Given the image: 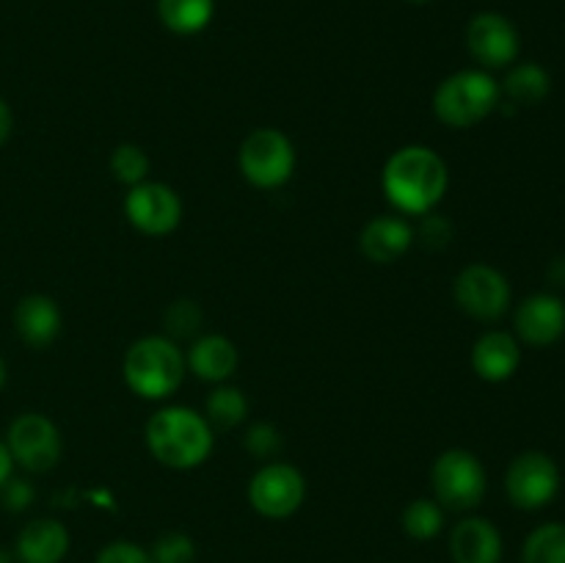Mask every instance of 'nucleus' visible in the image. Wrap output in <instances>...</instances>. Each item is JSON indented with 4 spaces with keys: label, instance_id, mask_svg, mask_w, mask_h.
I'll return each instance as SVG.
<instances>
[{
    "label": "nucleus",
    "instance_id": "nucleus-28",
    "mask_svg": "<svg viewBox=\"0 0 565 563\" xmlns=\"http://www.w3.org/2000/svg\"><path fill=\"white\" fill-rule=\"evenodd\" d=\"M285 439H281L279 428L270 423H254L246 431V450L257 458H274L281 450Z\"/></svg>",
    "mask_w": 565,
    "mask_h": 563
},
{
    "label": "nucleus",
    "instance_id": "nucleus-23",
    "mask_svg": "<svg viewBox=\"0 0 565 563\" xmlns=\"http://www.w3.org/2000/svg\"><path fill=\"white\" fill-rule=\"evenodd\" d=\"M441 528H445V508L430 497L408 502L406 511H403V530H406L408 539L430 541L441 533Z\"/></svg>",
    "mask_w": 565,
    "mask_h": 563
},
{
    "label": "nucleus",
    "instance_id": "nucleus-9",
    "mask_svg": "<svg viewBox=\"0 0 565 563\" xmlns=\"http://www.w3.org/2000/svg\"><path fill=\"white\" fill-rule=\"evenodd\" d=\"M561 489V469L552 456L541 450H524L511 461L505 475V491L522 511H539L550 506Z\"/></svg>",
    "mask_w": 565,
    "mask_h": 563
},
{
    "label": "nucleus",
    "instance_id": "nucleus-21",
    "mask_svg": "<svg viewBox=\"0 0 565 563\" xmlns=\"http://www.w3.org/2000/svg\"><path fill=\"white\" fill-rule=\"evenodd\" d=\"M552 81H550V72L544 70L541 64H519L508 72L505 83H502L500 92L505 94L508 103L511 105H539L541 99L550 94Z\"/></svg>",
    "mask_w": 565,
    "mask_h": 563
},
{
    "label": "nucleus",
    "instance_id": "nucleus-34",
    "mask_svg": "<svg viewBox=\"0 0 565 563\" xmlns=\"http://www.w3.org/2000/svg\"><path fill=\"white\" fill-rule=\"evenodd\" d=\"M550 279L555 285H565V257H555L550 265Z\"/></svg>",
    "mask_w": 565,
    "mask_h": 563
},
{
    "label": "nucleus",
    "instance_id": "nucleus-32",
    "mask_svg": "<svg viewBox=\"0 0 565 563\" xmlns=\"http://www.w3.org/2000/svg\"><path fill=\"white\" fill-rule=\"evenodd\" d=\"M11 130H14V114H11L9 103H6V99L0 97V147H3V144L9 141Z\"/></svg>",
    "mask_w": 565,
    "mask_h": 563
},
{
    "label": "nucleus",
    "instance_id": "nucleus-7",
    "mask_svg": "<svg viewBox=\"0 0 565 563\" xmlns=\"http://www.w3.org/2000/svg\"><path fill=\"white\" fill-rule=\"evenodd\" d=\"M3 442L14 464H20L28 472L53 469L61 461V450H64L58 425L39 412H25L11 419Z\"/></svg>",
    "mask_w": 565,
    "mask_h": 563
},
{
    "label": "nucleus",
    "instance_id": "nucleus-12",
    "mask_svg": "<svg viewBox=\"0 0 565 563\" xmlns=\"http://www.w3.org/2000/svg\"><path fill=\"white\" fill-rule=\"evenodd\" d=\"M467 47L486 70H502L519 59V31L505 14L480 11L467 25Z\"/></svg>",
    "mask_w": 565,
    "mask_h": 563
},
{
    "label": "nucleus",
    "instance_id": "nucleus-30",
    "mask_svg": "<svg viewBox=\"0 0 565 563\" xmlns=\"http://www.w3.org/2000/svg\"><path fill=\"white\" fill-rule=\"evenodd\" d=\"M33 495H36V491H33V486L28 484L25 478H9L3 484V489H0V500H3V506L9 508L11 513L25 511L33 502Z\"/></svg>",
    "mask_w": 565,
    "mask_h": 563
},
{
    "label": "nucleus",
    "instance_id": "nucleus-2",
    "mask_svg": "<svg viewBox=\"0 0 565 563\" xmlns=\"http://www.w3.org/2000/svg\"><path fill=\"white\" fill-rule=\"evenodd\" d=\"M147 447L163 467L193 469L213 453V425L188 406H166L147 423Z\"/></svg>",
    "mask_w": 565,
    "mask_h": 563
},
{
    "label": "nucleus",
    "instance_id": "nucleus-20",
    "mask_svg": "<svg viewBox=\"0 0 565 563\" xmlns=\"http://www.w3.org/2000/svg\"><path fill=\"white\" fill-rule=\"evenodd\" d=\"M160 22L177 36H193L210 25L215 0H158Z\"/></svg>",
    "mask_w": 565,
    "mask_h": 563
},
{
    "label": "nucleus",
    "instance_id": "nucleus-19",
    "mask_svg": "<svg viewBox=\"0 0 565 563\" xmlns=\"http://www.w3.org/2000/svg\"><path fill=\"white\" fill-rule=\"evenodd\" d=\"M237 362H241L237 346L224 334L199 337L185 357V364L193 370V375H199L202 381H213V384L230 379L237 370Z\"/></svg>",
    "mask_w": 565,
    "mask_h": 563
},
{
    "label": "nucleus",
    "instance_id": "nucleus-16",
    "mask_svg": "<svg viewBox=\"0 0 565 563\" xmlns=\"http://www.w3.org/2000/svg\"><path fill=\"white\" fill-rule=\"evenodd\" d=\"M452 563H500L502 535L494 522L483 517H467L450 533Z\"/></svg>",
    "mask_w": 565,
    "mask_h": 563
},
{
    "label": "nucleus",
    "instance_id": "nucleus-13",
    "mask_svg": "<svg viewBox=\"0 0 565 563\" xmlns=\"http://www.w3.org/2000/svg\"><path fill=\"white\" fill-rule=\"evenodd\" d=\"M519 340L527 346L546 348L565 334V304L552 293H533L524 298L513 315Z\"/></svg>",
    "mask_w": 565,
    "mask_h": 563
},
{
    "label": "nucleus",
    "instance_id": "nucleus-27",
    "mask_svg": "<svg viewBox=\"0 0 565 563\" xmlns=\"http://www.w3.org/2000/svg\"><path fill=\"white\" fill-rule=\"evenodd\" d=\"M199 326H202V309L193 301H188V298L174 301L166 309V329H169V334L191 337L196 334Z\"/></svg>",
    "mask_w": 565,
    "mask_h": 563
},
{
    "label": "nucleus",
    "instance_id": "nucleus-26",
    "mask_svg": "<svg viewBox=\"0 0 565 563\" xmlns=\"http://www.w3.org/2000/svg\"><path fill=\"white\" fill-rule=\"evenodd\" d=\"M149 555H152L154 563H193L196 561V544L188 533L169 530V533L154 541Z\"/></svg>",
    "mask_w": 565,
    "mask_h": 563
},
{
    "label": "nucleus",
    "instance_id": "nucleus-5",
    "mask_svg": "<svg viewBox=\"0 0 565 563\" xmlns=\"http://www.w3.org/2000/svg\"><path fill=\"white\" fill-rule=\"evenodd\" d=\"M430 489H434L436 502L447 511H475L489 489L486 467L475 453L450 447L430 467Z\"/></svg>",
    "mask_w": 565,
    "mask_h": 563
},
{
    "label": "nucleus",
    "instance_id": "nucleus-36",
    "mask_svg": "<svg viewBox=\"0 0 565 563\" xmlns=\"http://www.w3.org/2000/svg\"><path fill=\"white\" fill-rule=\"evenodd\" d=\"M3 384H6V362L3 357H0V390H3Z\"/></svg>",
    "mask_w": 565,
    "mask_h": 563
},
{
    "label": "nucleus",
    "instance_id": "nucleus-25",
    "mask_svg": "<svg viewBox=\"0 0 565 563\" xmlns=\"http://www.w3.org/2000/svg\"><path fill=\"white\" fill-rule=\"evenodd\" d=\"M110 171L121 185H138L149 174V158L138 144H119L110 155Z\"/></svg>",
    "mask_w": 565,
    "mask_h": 563
},
{
    "label": "nucleus",
    "instance_id": "nucleus-10",
    "mask_svg": "<svg viewBox=\"0 0 565 563\" xmlns=\"http://www.w3.org/2000/svg\"><path fill=\"white\" fill-rule=\"evenodd\" d=\"M456 304L475 320H500L511 307V285L505 274L486 263L467 265L452 285Z\"/></svg>",
    "mask_w": 565,
    "mask_h": 563
},
{
    "label": "nucleus",
    "instance_id": "nucleus-22",
    "mask_svg": "<svg viewBox=\"0 0 565 563\" xmlns=\"http://www.w3.org/2000/svg\"><path fill=\"white\" fill-rule=\"evenodd\" d=\"M522 563H565V524L546 522L527 535Z\"/></svg>",
    "mask_w": 565,
    "mask_h": 563
},
{
    "label": "nucleus",
    "instance_id": "nucleus-37",
    "mask_svg": "<svg viewBox=\"0 0 565 563\" xmlns=\"http://www.w3.org/2000/svg\"><path fill=\"white\" fill-rule=\"evenodd\" d=\"M408 3H428V0H408Z\"/></svg>",
    "mask_w": 565,
    "mask_h": 563
},
{
    "label": "nucleus",
    "instance_id": "nucleus-11",
    "mask_svg": "<svg viewBox=\"0 0 565 563\" xmlns=\"http://www.w3.org/2000/svg\"><path fill=\"white\" fill-rule=\"evenodd\" d=\"M127 221L149 237H163L174 232L182 221V202L166 182L143 180L130 188L125 199Z\"/></svg>",
    "mask_w": 565,
    "mask_h": 563
},
{
    "label": "nucleus",
    "instance_id": "nucleus-31",
    "mask_svg": "<svg viewBox=\"0 0 565 563\" xmlns=\"http://www.w3.org/2000/svg\"><path fill=\"white\" fill-rule=\"evenodd\" d=\"M450 221H445L441 215H430L425 213L423 224H419V232H414V237L419 235V241L425 243L428 248H441L447 246V241H450Z\"/></svg>",
    "mask_w": 565,
    "mask_h": 563
},
{
    "label": "nucleus",
    "instance_id": "nucleus-3",
    "mask_svg": "<svg viewBox=\"0 0 565 563\" xmlns=\"http://www.w3.org/2000/svg\"><path fill=\"white\" fill-rule=\"evenodd\" d=\"M125 381L138 397L163 401L180 390L185 379V353L171 337L149 334L132 342L125 353Z\"/></svg>",
    "mask_w": 565,
    "mask_h": 563
},
{
    "label": "nucleus",
    "instance_id": "nucleus-4",
    "mask_svg": "<svg viewBox=\"0 0 565 563\" xmlns=\"http://www.w3.org/2000/svg\"><path fill=\"white\" fill-rule=\"evenodd\" d=\"M500 83L483 70H461L439 83L434 94V114L452 130L480 125L500 105Z\"/></svg>",
    "mask_w": 565,
    "mask_h": 563
},
{
    "label": "nucleus",
    "instance_id": "nucleus-1",
    "mask_svg": "<svg viewBox=\"0 0 565 563\" xmlns=\"http://www.w3.org/2000/svg\"><path fill=\"white\" fill-rule=\"evenodd\" d=\"M381 182L397 213L425 215L445 199L450 174L439 152L423 144H408L386 160Z\"/></svg>",
    "mask_w": 565,
    "mask_h": 563
},
{
    "label": "nucleus",
    "instance_id": "nucleus-33",
    "mask_svg": "<svg viewBox=\"0 0 565 563\" xmlns=\"http://www.w3.org/2000/svg\"><path fill=\"white\" fill-rule=\"evenodd\" d=\"M11 472H14V458H11L6 442H0V489H3L6 480L11 478Z\"/></svg>",
    "mask_w": 565,
    "mask_h": 563
},
{
    "label": "nucleus",
    "instance_id": "nucleus-8",
    "mask_svg": "<svg viewBox=\"0 0 565 563\" xmlns=\"http://www.w3.org/2000/svg\"><path fill=\"white\" fill-rule=\"evenodd\" d=\"M307 500V478L298 467L270 461L252 475L248 502L265 519H287Z\"/></svg>",
    "mask_w": 565,
    "mask_h": 563
},
{
    "label": "nucleus",
    "instance_id": "nucleus-24",
    "mask_svg": "<svg viewBox=\"0 0 565 563\" xmlns=\"http://www.w3.org/2000/svg\"><path fill=\"white\" fill-rule=\"evenodd\" d=\"M248 417V397L237 386H218L207 397V419L218 428H235Z\"/></svg>",
    "mask_w": 565,
    "mask_h": 563
},
{
    "label": "nucleus",
    "instance_id": "nucleus-6",
    "mask_svg": "<svg viewBox=\"0 0 565 563\" xmlns=\"http://www.w3.org/2000/svg\"><path fill=\"white\" fill-rule=\"evenodd\" d=\"M237 163H241L243 177L254 188L274 191V188L285 185L296 171V147L276 127H259V130L248 132L246 141L241 144Z\"/></svg>",
    "mask_w": 565,
    "mask_h": 563
},
{
    "label": "nucleus",
    "instance_id": "nucleus-15",
    "mask_svg": "<svg viewBox=\"0 0 565 563\" xmlns=\"http://www.w3.org/2000/svg\"><path fill=\"white\" fill-rule=\"evenodd\" d=\"M414 226L403 215H379L367 221L359 235V248L370 263L390 265L412 248Z\"/></svg>",
    "mask_w": 565,
    "mask_h": 563
},
{
    "label": "nucleus",
    "instance_id": "nucleus-14",
    "mask_svg": "<svg viewBox=\"0 0 565 563\" xmlns=\"http://www.w3.org/2000/svg\"><path fill=\"white\" fill-rule=\"evenodd\" d=\"M70 552V530L53 517L31 519L17 533V563H61Z\"/></svg>",
    "mask_w": 565,
    "mask_h": 563
},
{
    "label": "nucleus",
    "instance_id": "nucleus-35",
    "mask_svg": "<svg viewBox=\"0 0 565 563\" xmlns=\"http://www.w3.org/2000/svg\"><path fill=\"white\" fill-rule=\"evenodd\" d=\"M14 561H17L14 552H9L6 546H0V563H14Z\"/></svg>",
    "mask_w": 565,
    "mask_h": 563
},
{
    "label": "nucleus",
    "instance_id": "nucleus-29",
    "mask_svg": "<svg viewBox=\"0 0 565 563\" xmlns=\"http://www.w3.org/2000/svg\"><path fill=\"white\" fill-rule=\"evenodd\" d=\"M94 563H154L149 550H143L136 541H110L97 552Z\"/></svg>",
    "mask_w": 565,
    "mask_h": 563
},
{
    "label": "nucleus",
    "instance_id": "nucleus-18",
    "mask_svg": "<svg viewBox=\"0 0 565 563\" xmlns=\"http://www.w3.org/2000/svg\"><path fill=\"white\" fill-rule=\"evenodd\" d=\"M522 364V348L519 340L508 331H486L478 337L472 348V368L483 381L500 384L508 381Z\"/></svg>",
    "mask_w": 565,
    "mask_h": 563
},
{
    "label": "nucleus",
    "instance_id": "nucleus-17",
    "mask_svg": "<svg viewBox=\"0 0 565 563\" xmlns=\"http://www.w3.org/2000/svg\"><path fill=\"white\" fill-rule=\"evenodd\" d=\"M14 331L31 348L53 346L61 334V309L44 293H31L14 307Z\"/></svg>",
    "mask_w": 565,
    "mask_h": 563
}]
</instances>
